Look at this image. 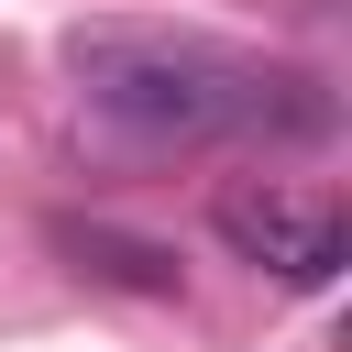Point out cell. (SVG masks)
Here are the masks:
<instances>
[{"label":"cell","mask_w":352,"mask_h":352,"mask_svg":"<svg viewBox=\"0 0 352 352\" xmlns=\"http://www.w3.org/2000/svg\"><path fill=\"white\" fill-rule=\"evenodd\" d=\"M77 88L110 132L132 143H176V154H209V143H330L341 132V99L308 77V66H264V55H231V44H176V33H77Z\"/></svg>","instance_id":"1"},{"label":"cell","mask_w":352,"mask_h":352,"mask_svg":"<svg viewBox=\"0 0 352 352\" xmlns=\"http://www.w3.org/2000/svg\"><path fill=\"white\" fill-rule=\"evenodd\" d=\"M209 231H220L253 275H275V286H297V297L341 286V264H352L341 209H330V198H308V187H220Z\"/></svg>","instance_id":"2"},{"label":"cell","mask_w":352,"mask_h":352,"mask_svg":"<svg viewBox=\"0 0 352 352\" xmlns=\"http://www.w3.org/2000/svg\"><path fill=\"white\" fill-rule=\"evenodd\" d=\"M55 253H77V275H99V286L176 297V253L165 242H132V231H99V220H55Z\"/></svg>","instance_id":"3"}]
</instances>
